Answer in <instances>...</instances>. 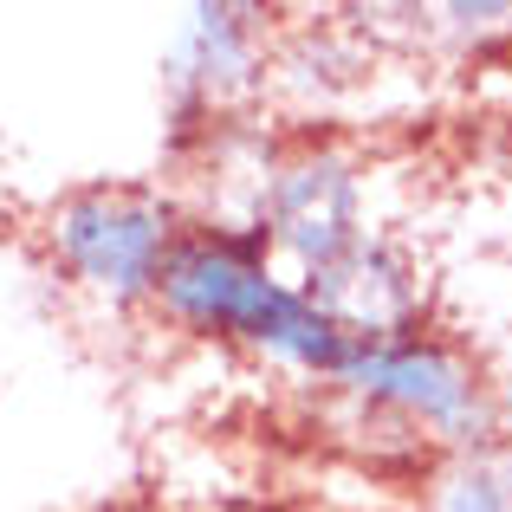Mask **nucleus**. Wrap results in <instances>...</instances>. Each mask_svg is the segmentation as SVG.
Returning <instances> with one entry per match:
<instances>
[{
    "mask_svg": "<svg viewBox=\"0 0 512 512\" xmlns=\"http://www.w3.org/2000/svg\"><path fill=\"white\" fill-rule=\"evenodd\" d=\"M150 312L182 338L240 344L253 357H273L279 370L312 376V383H331L350 350L344 331L273 266L253 227H221L195 221V214L163 260Z\"/></svg>",
    "mask_w": 512,
    "mask_h": 512,
    "instance_id": "obj_1",
    "label": "nucleus"
},
{
    "mask_svg": "<svg viewBox=\"0 0 512 512\" xmlns=\"http://www.w3.org/2000/svg\"><path fill=\"white\" fill-rule=\"evenodd\" d=\"M188 227V201L150 182H85L46 201L33 240L46 266L72 292L111 305V312H150L169 247Z\"/></svg>",
    "mask_w": 512,
    "mask_h": 512,
    "instance_id": "obj_2",
    "label": "nucleus"
},
{
    "mask_svg": "<svg viewBox=\"0 0 512 512\" xmlns=\"http://www.w3.org/2000/svg\"><path fill=\"white\" fill-rule=\"evenodd\" d=\"M331 389L350 409L402 428L409 441L448 454L467 441L500 435V389L480 376V363L441 331H402V338H363L344 350Z\"/></svg>",
    "mask_w": 512,
    "mask_h": 512,
    "instance_id": "obj_3",
    "label": "nucleus"
},
{
    "mask_svg": "<svg viewBox=\"0 0 512 512\" xmlns=\"http://www.w3.org/2000/svg\"><path fill=\"white\" fill-rule=\"evenodd\" d=\"M253 234L273 253V266L299 286L318 266H331L350 240L370 234L363 221V175L357 156L338 143H292L279 150L273 182H266L260 208H253Z\"/></svg>",
    "mask_w": 512,
    "mask_h": 512,
    "instance_id": "obj_4",
    "label": "nucleus"
},
{
    "mask_svg": "<svg viewBox=\"0 0 512 512\" xmlns=\"http://www.w3.org/2000/svg\"><path fill=\"white\" fill-rule=\"evenodd\" d=\"M273 65V20L260 7H195L182 20L169 59V111L175 150H195L214 124L240 117L266 91Z\"/></svg>",
    "mask_w": 512,
    "mask_h": 512,
    "instance_id": "obj_5",
    "label": "nucleus"
},
{
    "mask_svg": "<svg viewBox=\"0 0 512 512\" xmlns=\"http://www.w3.org/2000/svg\"><path fill=\"white\" fill-rule=\"evenodd\" d=\"M299 292L344 331L350 344L363 338H402V331L428 325V279L415 266V253L389 234L350 240L331 266H318L312 279H299Z\"/></svg>",
    "mask_w": 512,
    "mask_h": 512,
    "instance_id": "obj_6",
    "label": "nucleus"
},
{
    "mask_svg": "<svg viewBox=\"0 0 512 512\" xmlns=\"http://www.w3.org/2000/svg\"><path fill=\"white\" fill-rule=\"evenodd\" d=\"M422 512H512V428L428 461Z\"/></svg>",
    "mask_w": 512,
    "mask_h": 512,
    "instance_id": "obj_7",
    "label": "nucleus"
}]
</instances>
